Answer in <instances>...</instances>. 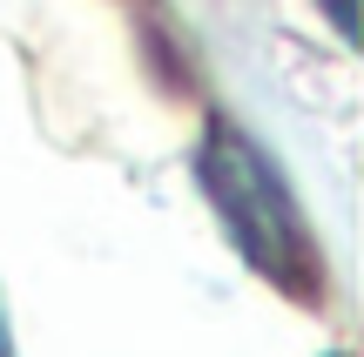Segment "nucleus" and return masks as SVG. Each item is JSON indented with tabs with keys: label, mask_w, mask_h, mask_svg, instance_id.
<instances>
[{
	"label": "nucleus",
	"mask_w": 364,
	"mask_h": 357,
	"mask_svg": "<svg viewBox=\"0 0 364 357\" xmlns=\"http://www.w3.org/2000/svg\"><path fill=\"white\" fill-rule=\"evenodd\" d=\"M196 182H203L209 209L223 216L230 243L243 250V263L257 277H270L284 297L317 304L324 297V250H317L311 223H304L290 182L277 175V162L250 142L236 121H209L196 142Z\"/></svg>",
	"instance_id": "f257e3e1"
},
{
	"label": "nucleus",
	"mask_w": 364,
	"mask_h": 357,
	"mask_svg": "<svg viewBox=\"0 0 364 357\" xmlns=\"http://www.w3.org/2000/svg\"><path fill=\"white\" fill-rule=\"evenodd\" d=\"M0 357H14V337H7V317H0Z\"/></svg>",
	"instance_id": "7ed1b4c3"
},
{
	"label": "nucleus",
	"mask_w": 364,
	"mask_h": 357,
	"mask_svg": "<svg viewBox=\"0 0 364 357\" xmlns=\"http://www.w3.org/2000/svg\"><path fill=\"white\" fill-rule=\"evenodd\" d=\"M324 7H331V21H338V27H351V0H324Z\"/></svg>",
	"instance_id": "f03ea898"
}]
</instances>
